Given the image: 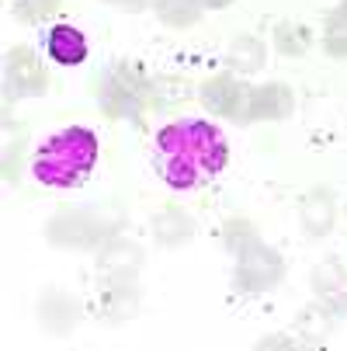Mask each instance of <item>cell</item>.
I'll return each mask as SVG.
<instances>
[{
  "label": "cell",
  "instance_id": "cell-1",
  "mask_svg": "<svg viewBox=\"0 0 347 351\" xmlns=\"http://www.w3.org/2000/svg\"><path fill=\"white\" fill-rule=\"evenodd\" d=\"M226 139L209 122H174L157 136V171L170 188H194L226 167Z\"/></svg>",
  "mask_w": 347,
  "mask_h": 351
},
{
  "label": "cell",
  "instance_id": "cell-2",
  "mask_svg": "<svg viewBox=\"0 0 347 351\" xmlns=\"http://www.w3.org/2000/svg\"><path fill=\"white\" fill-rule=\"evenodd\" d=\"M97 164V136L90 129L70 125L45 139L35 157V178L53 188H77Z\"/></svg>",
  "mask_w": 347,
  "mask_h": 351
},
{
  "label": "cell",
  "instance_id": "cell-3",
  "mask_svg": "<svg viewBox=\"0 0 347 351\" xmlns=\"http://www.w3.org/2000/svg\"><path fill=\"white\" fill-rule=\"evenodd\" d=\"M236 289L243 292H264L271 285H278L281 278V258L274 254L271 247L257 243L254 237H246V243L236 250Z\"/></svg>",
  "mask_w": 347,
  "mask_h": 351
},
{
  "label": "cell",
  "instance_id": "cell-4",
  "mask_svg": "<svg viewBox=\"0 0 347 351\" xmlns=\"http://www.w3.org/2000/svg\"><path fill=\"white\" fill-rule=\"evenodd\" d=\"M8 90L14 97H31L45 90V73L28 49H11L8 56Z\"/></svg>",
  "mask_w": 347,
  "mask_h": 351
},
{
  "label": "cell",
  "instance_id": "cell-5",
  "mask_svg": "<svg viewBox=\"0 0 347 351\" xmlns=\"http://www.w3.org/2000/svg\"><path fill=\"white\" fill-rule=\"evenodd\" d=\"M292 90L285 84H268V87H257L250 97H246V119H288L292 115Z\"/></svg>",
  "mask_w": 347,
  "mask_h": 351
},
{
  "label": "cell",
  "instance_id": "cell-6",
  "mask_svg": "<svg viewBox=\"0 0 347 351\" xmlns=\"http://www.w3.org/2000/svg\"><path fill=\"white\" fill-rule=\"evenodd\" d=\"M202 101L209 105V112H216V115H229V119H246V112H243V105H246V94H243V87L233 80V77H216V80H209L205 87H202Z\"/></svg>",
  "mask_w": 347,
  "mask_h": 351
},
{
  "label": "cell",
  "instance_id": "cell-7",
  "mask_svg": "<svg viewBox=\"0 0 347 351\" xmlns=\"http://www.w3.org/2000/svg\"><path fill=\"white\" fill-rule=\"evenodd\" d=\"M45 49H49V56L63 66H77V63L87 60V38L73 25H56L45 38Z\"/></svg>",
  "mask_w": 347,
  "mask_h": 351
},
{
  "label": "cell",
  "instance_id": "cell-8",
  "mask_svg": "<svg viewBox=\"0 0 347 351\" xmlns=\"http://www.w3.org/2000/svg\"><path fill=\"white\" fill-rule=\"evenodd\" d=\"M303 223L313 237H323L333 226V198L330 191H313L303 206Z\"/></svg>",
  "mask_w": 347,
  "mask_h": 351
},
{
  "label": "cell",
  "instance_id": "cell-9",
  "mask_svg": "<svg viewBox=\"0 0 347 351\" xmlns=\"http://www.w3.org/2000/svg\"><path fill=\"white\" fill-rule=\"evenodd\" d=\"M157 14L174 28H188L198 21L202 11H198V0H157Z\"/></svg>",
  "mask_w": 347,
  "mask_h": 351
},
{
  "label": "cell",
  "instance_id": "cell-10",
  "mask_svg": "<svg viewBox=\"0 0 347 351\" xmlns=\"http://www.w3.org/2000/svg\"><path fill=\"white\" fill-rule=\"evenodd\" d=\"M153 233H157L164 243H181V240L191 237V219L181 216V213H174V209H167V213H160V216L153 219Z\"/></svg>",
  "mask_w": 347,
  "mask_h": 351
},
{
  "label": "cell",
  "instance_id": "cell-11",
  "mask_svg": "<svg viewBox=\"0 0 347 351\" xmlns=\"http://www.w3.org/2000/svg\"><path fill=\"white\" fill-rule=\"evenodd\" d=\"M233 63H236L243 73H254V70L264 63L261 42H254V38H236V45H233Z\"/></svg>",
  "mask_w": 347,
  "mask_h": 351
},
{
  "label": "cell",
  "instance_id": "cell-12",
  "mask_svg": "<svg viewBox=\"0 0 347 351\" xmlns=\"http://www.w3.org/2000/svg\"><path fill=\"white\" fill-rule=\"evenodd\" d=\"M326 53L347 56V14L344 11H337L326 25Z\"/></svg>",
  "mask_w": 347,
  "mask_h": 351
},
{
  "label": "cell",
  "instance_id": "cell-13",
  "mask_svg": "<svg viewBox=\"0 0 347 351\" xmlns=\"http://www.w3.org/2000/svg\"><path fill=\"white\" fill-rule=\"evenodd\" d=\"M278 49L281 53H292V56H303L309 49V35L303 28H292V25H281L278 28Z\"/></svg>",
  "mask_w": 347,
  "mask_h": 351
},
{
  "label": "cell",
  "instance_id": "cell-14",
  "mask_svg": "<svg viewBox=\"0 0 347 351\" xmlns=\"http://www.w3.org/2000/svg\"><path fill=\"white\" fill-rule=\"evenodd\" d=\"M60 8V0H14V11L25 18V21H38V18H49Z\"/></svg>",
  "mask_w": 347,
  "mask_h": 351
},
{
  "label": "cell",
  "instance_id": "cell-15",
  "mask_svg": "<svg viewBox=\"0 0 347 351\" xmlns=\"http://www.w3.org/2000/svg\"><path fill=\"white\" fill-rule=\"evenodd\" d=\"M118 4H122V8H129V11H139V8L146 4V0H118Z\"/></svg>",
  "mask_w": 347,
  "mask_h": 351
},
{
  "label": "cell",
  "instance_id": "cell-16",
  "mask_svg": "<svg viewBox=\"0 0 347 351\" xmlns=\"http://www.w3.org/2000/svg\"><path fill=\"white\" fill-rule=\"evenodd\" d=\"M205 4H209V8H226L229 0H205Z\"/></svg>",
  "mask_w": 347,
  "mask_h": 351
},
{
  "label": "cell",
  "instance_id": "cell-17",
  "mask_svg": "<svg viewBox=\"0 0 347 351\" xmlns=\"http://www.w3.org/2000/svg\"><path fill=\"white\" fill-rule=\"evenodd\" d=\"M340 11H344V14H347V4H344V8H340Z\"/></svg>",
  "mask_w": 347,
  "mask_h": 351
}]
</instances>
